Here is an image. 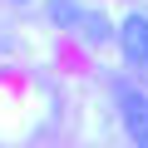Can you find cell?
<instances>
[{
  "instance_id": "obj_1",
  "label": "cell",
  "mask_w": 148,
  "mask_h": 148,
  "mask_svg": "<svg viewBox=\"0 0 148 148\" xmlns=\"http://www.w3.org/2000/svg\"><path fill=\"white\" fill-rule=\"evenodd\" d=\"M119 119L133 148H148V94L143 89H119Z\"/></svg>"
},
{
  "instance_id": "obj_2",
  "label": "cell",
  "mask_w": 148,
  "mask_h": 148,
  "mask_svg": "<svg viewBox=\"0 0 148 148\" xmlns=\"http://www.w3.org/2000/svg\"><path fill=\"white\" fill-rule=\"evenodd\" d=\"M119 49L133 69H148V15H123L119 25Z\"/></svg>"
},
{
  "instance_id": "obj_3",
  "label": "cell",
  "mask_w": 148,
  "mask_h": 148,
  "mask_svg": "<svg viewBox=\"0 0 148 148\" xmlns=\"http://www.w3.org/2000/svg\"><path fill=\"white\" fill-rule=\"evenodd\" d=\"M49 20H54L59 30H79L84 5H79V0H49Z\"/></svg>"
},
{
  "instance_id": "obj_4",
  "label": "cell",
  "mask_w": 148,
  "mask_h": 148,
  "mask_svg": "<svg viewBox=\"0 0 148 148\" xmlns=\"http://www.w3.org/2000/svg\"><path fill=\"white\" fill-rule=\"evenodd\" d=\"M79 30L89 35V45H109V20H104L99 10H84V20H79Z\"/></svg>"
}]
</instances>
